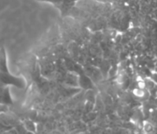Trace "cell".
I'll list each match as a JSON object with an SVG mask.
<instances>
[{"instance_id": "cell-1", "label": "cell", "mask_w": 157, "mask_h": 134, "mask_svg": "<svg viewBox=\"0 0 157 134\" xmlns=\"http://www.w3.org/2000/svg\"><path fill=\"white\" fill-rule=\"evenodd\" d=\"M0 79L6 84H12V85H15L20 88H22L25 86V81L22 78L12 76V75H9L8 72H2L0 74Z\"/></svg>"}]
</instances>
